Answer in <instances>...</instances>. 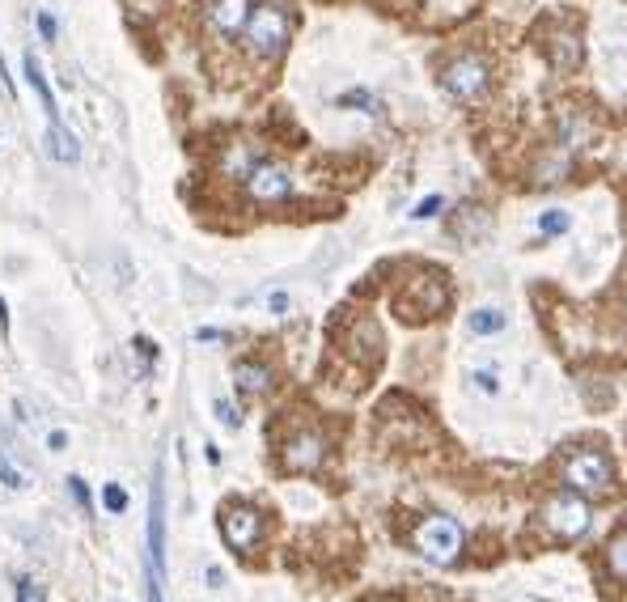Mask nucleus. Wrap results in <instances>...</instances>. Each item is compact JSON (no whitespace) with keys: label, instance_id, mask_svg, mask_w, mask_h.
<instances>
[{"label":"nucleus","instance_id":"39448f33","mask_svg":"<svg viewBox=\"0 0 627 602\" xmlns=\"http://www.w3.org/2000/svg\"><path fill=\"white\" fill-rule=\"evenodd\" d=\"M416 552L428 560V564H454L458 552H462V526L454 518H428L416 526Z\"/></svg>","mask_w":627,"mask_h":602},{"label":"nucleus","instance_id":"c756f323","mask_svg":"<svg viewBox=\"0 0 627 602\" xmlns=\"http://www.w3.org/2000/svg\"><path fill=\"white\" fill-rule=\"evenodd\" d=\"M0 331L9 335V310H5V297H0Z\"/></svg>","mask_w":627,"mask_h":602},{"label":"nucleus","instance_id":"ddd939ff","mask_svg":"<svg viewBox=\"0 0 627 602\" xmlns=\"http://www.w3.org/2000/svg\"><path fill=\"white\" fill-rule=\"evenodd\" d=\"M234 382H238L242 395H263L267 386H272V369H267L263 361H238Z\"/></svg>","mask_w":627,"mask_h":602},{"label":"nucleus","instance_id":"6e6552de","mask_svg":"<svg viewBox=\"0 0 627 602\" xmlns=\"http://www.w3.org/2000/svg\"><path fill=\"white\" fill-rule=\"evenodd\" d=\"M280 463H284V471H293V475L318 471L322 463H327V437H322L318 429H297L289 441H284Z\"/></svg>","mask_w":627,"mask_h":602},{"label":"nucleus","instance_id":"423d86ee","mask_svg":"<svg viewBox=\"0 0 627 602\" xmlns=\"http://www.w3.org/2000/svg\"><path fill=\"white\" fill-rule=\"evenodd\" d=\"M246 196L255 204H284L293 196V174L284 162H255L246 170Z\"/></svg>","mask_w":627,"mask_h":602},{"label":"nucleus","instance_id":"f257e3e1","mask_svg":"<svg viewBox=\"0 0 627 602\" xmlns=\"http://www.w3.org/2000/svg\"><path fill=\"white\" fill-rule=\"evenodd\" d=\"M289 34H293V22H289V13H284L280 5H255V9L246 13L242 39L250 47V56L280 60L284 47H289Z\"/></svg>","mask_w":627,"mask_h":602},{"label":"nucleus","instance_id":"a878e982","mask_svg":"<svg viewBox=\"0 0 627 602\" xmlns=\"http://www.w3.org/2000/svg\"><path fill=\"white\" fill-rule=\"evenodd\" d=\"M145 598H149V602H166V598H161V577L149 573V581H145Z\"/></svg>","mask_w":627,"mask_h":602},{"label":"nucleus","instance_id":"aec40b11","mask_svg":"<svg viewBox=\"0 0 627 602\" xmlns=\"http://www.w3.org/2000/svg\"><path fill=\"white\" fill-rule=\"evenodd\" d=\"M0 484H5V488H22V484H26V475L13 467L9 454H0Z\"/></svg>","mask_w":627,"mask_h":602},{"label":"nucleus","instance_id":"f8f14e48","mask_svg":"<svg viewBox=\"0 0 627 602\" xmlns=\"http://www.w3.org/2000/svg\"><path fill=\"white\" fill-rule=\"evenodd\" d=\"M26 85L34 94H39V106L47 111V119L51 123H60V106H56V94H51V85H47V73H43V64H39V56H34V51H26Z\"/></svg>","mask_w":627,"mask_h":602},{"label":"nucleus","instance_id":"393cba45","mask_svg":"<svg viewBox=\"0 0 627 602\" xmlns=\"http://www.w3.org/2000/svg\"><path fill=\"white\" fill-rule=\"evenodd\" d=\"M68 492L77 497V505H81V509H89V488H85L81 475H68Z\"/></svg>","mask_w":627,"mask_h":602},{"label":"nucleus","instance_id":"7ed1b4c3","mask_svg":"<svg viewBox=\"0 0 627 602\" xmlns=\"http://www.w3.org/2000/svg\"><path fill=\"white\" fill-rule=\"evenodd\" d=\"M543 526L551 539L560 543H577L589 535V526H594V509H589L585 497H577V492H555V497L543 501Z\"/></svg>","mask_w":627,"mask_h":602},{"label":"nucleus","instance_id":"2eb2a0df","mask_svg":"<svg viewBox=\"0 0 627 602\" xmlns=\"http://www.w3.org/2000/svg\"><path fill=\"white\" fill-rule=\"evenodd\" d=\"M602 560H606V573L615 581H627V530L611 535V543L602 547Z\"/></svg>","mask_w":627,"mask_h":602},{"label":"nucleus","instance_id":"dca6fc26","mask_svg":"<svg viewBox=\"0 0 627 602\" xmlns=\"http://www.w3.org/2000/svg\"><path fill=\"white\" fill-rule=\"evenodd\" d=\"M560 145H564V149L589 145V123H585L581 115H560Z\"/></svg>","mask_w":627,"mask_h":602},{"label":"nucleus","instance_id":"cd10ccee","mask_svg":"<svg viewBox=\"0 0 627 602\" xmlns=\"http://www.w3.org/2000/svg\"><path fill=\"white\" fill-rule=\"evenodd\" d=\"M267 306H272V314H284L289 310V293H272L267 297Z\"/></svg>","mask_w":627,"mask_h":602},{"label":"nucleus","instance_id":"20e7f679","mask_svg":"<svg viewBox=\"0 0 627 602\" xmlns=\"http://www.w3.org/2000/svg\"><path fill=\"white\" fill-rule=\"evenodd\" d=\"M492 85V64L479 51H458L454 60H445L441 68V90L458 102H475Z\"/></svg>","mask_w":627,"mask_h":602},{"label":"nucleus","instance_id":"f3484780","mask_svg":"<svg viewBox=\"0 0 627 602\" xmlns=\"http://www.w3.org/2000/svg\"><path fill=\"white\" fill-rule=\"evenodd\" d=\"M500 327H505V314L492 310V306H483V310L471 314V331H475V335H496Z\"/></svg>","mask_w":627,"mask_h":602},{"label":"nucleus","instance_id":"4468645a","mask_svg":"<svg viewBox=\"0 0 627 602\" xmlns=\"http://www.w3.org/2000/svg\"><path fill=\"white\" fill-rule=\"evenodd\" d=\"M47 149H51V157L56 162H64V166H73V162H81V140L64 128V123H51V132H47Z\"/></svg>","mask_w":627,"mask_h":602},{"label":"nucleus","instance_id":"412c9836","mask_svg":"<svg viewBox=\"0 0 627 602\" xmlns=\"http://www.w3.org/2000/svg\"><path fill=\"white\" fill-rule=\"evenodd\" d=\"M102 505L111 509V513H123V509H128V492H123L119 484H106L102 488Z\"/></svg>","mask_w":627,"mask_h":602},{"label":"nucleus","instance_id":"a211bd4d","mask_svg":"<svg viewBox=\"0 0 627 602\" xmlns=\"http://www.w3.org/2000/svg\"><path fill=\"white\" fill-rule=\"evenodd\" d=\"M335 106H344V111H365V115H378V98H373L369 90H348L339 94Z\"/></svg>","mask_w":627,"mask_h":602},{"label":"nucleus","instance_id":"5701e85b","mask_svg":"<svg viewBox=\"0 0 627 602\" xmlns=\"http://www.w3.org/2000/svg\"><path fill=\"white\" fill-rule=\"evenodd\" d=\"M217 420L225 424V429H238V424H242V416L234 412V403H225V399H217Z\"/></svg>","mask_w":627,"mask_h":602},{"label":"nucleus","instance_id":"c85d7f7f","mask_svg":"<svg viewBox=\"0 0 627 602\" xmlns=\"http://www.w3.org/2000/svg\"><path fill=\"white\" fill-rule=\"evenodd\" d=\"M475 382L483 386V391H496V374H492V369H479V374H475Z\"/></svg>","mask_w":627,"mask_h":602},{"label":"nucleus","instance_id":"9d476101","mask_svg":"<svg viewBox=\"0 0 627 602\" xmlns=\"http://www.w3.org/2000/svg\"><path fill=\"white\" fill-rule=\"evenodd\" d=\"M534 187H560L572 179V149H564L560 140L555 145H547L539 157H534Z\"/></svg>","mask_w":627,"mask_h":602},{"label":"nucleus","instance_id":"f03ea898","mask_svg":"<svg viewBox=\"0 0 627 602\" xmlns=\"http://www.w3.org/2000/svg\"><path fill=\"white\" fill-rule=\"evenodd\" d=\"M560 484L577 497H606L615 492V467L606 450H572L560 467Z\"/></svg>","mask_w":627,"mask_h":602},{"label":"nucleus","instance_id":"1a4fd4ad","mask_svg":"<svg viewBox=\"0 0 627 602\" xmlns=\"http://www.w3.org/2000/svg\"><path fill=\"white\" fill-rule=\"evenodd\" d=\"M166 569V488L161 480H153L149 492V573L161 577Z\"/></svg>","mask_w":627,"mask_h":602},{"label":"nucleus","instance_id":"bb28decb","mask_svg":"<svg viewBox=\"0 0 627 602\" xmlns=\"http://www.w3.org/2000/svg\"><path fill=\"white\" fill-rule=\"evenodd\" d=\"M39 34L43 39H56V17L51 13H39Z\"/></svg>","mask_w":627,"mask_h":602},{"label":"nucleus","instance_id":"6ab92c4d","mask_svg":"<svg viewBox=\"0 0 627 602\" xmlns=\"http://www.w3.org/2000/svg\"><path fill=\"white\" fill-rule=\"evenodd\" d=\"M572 225V217H568V212L564 208H547L543 212V217H539V229H543V234L547 238H555V234H564V229Z\"/></svg>","mask_w":627,"mask_h":602},{"label":"nucleus","instance_id":"9b49d317","mask_svg":"<svg viewBox=\"0 0 627 602\" xmlns=\"http://www.w3.org/2000/svg\"><path fill=\"white\" fill-rule=\"evenodd\" d=\"M246 13L250 5L246 0H208V30L212 34H221V39H234V34H242L246 26Z\"/></svg>","mask_w":627,"mask_h":602},{"label":"nucleus","instance_id":"4be33fe9","mask_svg":"<svg viewBox=\"0 0 627 602\" xmlns=\"http://www.w3.org/2000/svg\"><path fill=\"white\" fill-rule=\"evenodd\" d=\"M441 208H445V200H441V196H428V200H420L416 208H411V217H416V221H428V217H437Z\"/></svg>","mask_w":627,"mask_h":602},{"label":"nucleus","instance_id":"b1692460","mask_svg":"<svg viewBox=\"0 0 627 602\" xmlns=\"http://www.w3.org/2000/svg\"><path fill=\"white\" fill-rule=\"evenodd\" d=\"M17 602H43V590L39 586H34V581H17Z\"/></svg>","mask_w":627,"mask_h":602},{"label":"nucleus","instance_id":"0eeeda50","mask_svg":"<svg viewBox=\"0 0 627 602\" xmlns=\"http://www.w3.org/2000/svg\"><path fill=\"white\" fill-rule=\"evenodd\" d=\"M221 539L229 552H255L263 539V513L255 505H225L221 509Z\"/></svg>","mask_w":627,"mask_h":602}]
</instances>
